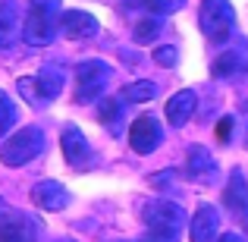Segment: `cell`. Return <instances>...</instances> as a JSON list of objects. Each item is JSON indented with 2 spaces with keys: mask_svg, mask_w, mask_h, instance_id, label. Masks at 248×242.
I'll return each mask as SVG.
<instances>
[{
  "mask_svg": "<svg viewBox=\"0 0 248 242\" xmlns=\"http://www.w3.org/2000/svg\"><path fill=\"white\" fill-rule=\"evenodd\" d=\"M141 224L148 226L151 236L170 239L173 242L186 226V208L179 201H170V198H154V201H141Z\"/></svg>",
  "mask_w": 248,
  "mask_h": 242,
  "instance_id": "obj_1",
  "label": "cell"
},
{
  "mask_svg": "<svg viewBox=\"0 0 248 242\" xmlns=\"http://www.w3.org/2000/svg\"><path fill=\"white\" fill-rule=\"evenodd\" d=\"M41 151H44L41 126H22L3 142V148H0V163L10 167V170H19V167H25V163H31L35 158H41Z\"/></svg>",
  "mask_w": 248,
  "mask_h": 242,
  "instance_id": "obj_2",
  "label": "cell"
},
{
  "mask_svg": "<svg viewBox=\"0 0 248 242\" xmlns=\"http://www.w3.org/2000/svg\"><path fill=\"white\" fill-rule=\"evenodd\" d=\"M198 25H201V35L211 44L226 41L232 35V25H236V6L230 0H201Z\"/></svg>",
  "mask_w": 248,
  "mask_h": 242,
  "instance_id": "obj_3",
  "label": "cell"
},
{
  "mask_svg": "<svg viewBox=\"0 0 248 242\" xmlns=\"http://www.w3.org/2000/svg\"><path fill=\"white\" fill-rule=\"evenodd\" d=\"M113 79V66L104 60H85L76 66V104H91L104 95L107 82Z\"/></svg>",
  "mask_w": 248,
  "mask_h": 242,
  "instance_id": "obj_4",
  "label": "cell"
},
{
  "mask_svg": "<svg viewBox=\"0 0 248 242\" xmlns=\"http://www.w3.org/2000/svg\"><path fill=\"white\" fill-rule=\"evenodd\" d=\"M57 32H60V22H57V13L41 10V6H29V16L22 22V41L31 44V48H47L54 44Z\"/></svg>",
  "mask_w": 248,
  "mask_h": 242,
  "instance_id": "obj_5",
  "label": "cell"
},
{
  "mask_svg": "<svg viewBox=\"0 0 248 242\" xmlns=\"http://www.w3.org/2000/svg\"><path fill=\"white\" fill-rule=\"evenodd\" d=\"M164 142V126L154 113H141L129 123V145H132L135 154H151L160 148Z\"/></svg>",
  "mask_w": 248,
  "mask_h": 242,
  "instance_id": "obj_6",
  "label": "cell"
},
{
  "mask_svg": "<svg viewBox=\"0 0 248 242\" xmlns=\"http://www.w3.org/2000/svg\"><path fill=\"white\" fill-rule=\"evenodd\" d=\"M60 148H63V158L73 170H85L91 167V158H94V151H91L88 139H85V132L79 126H63L60 132Z\"/></svg>",
  "mask_w": 248,
  "mask_h": 242,
  "instance_id": "obj_7",
  "label": "cell"
},
{
  "mask_svg": "<svg viewBox=\"0 0 248 242\" xmlns=\"http://www.w3.org/2000/svg\"><path fill=\"white\" fill-rule=\"evenodd\" d=\"M31 201H35V208H41V211H47V214H60V211L69 208L73 195H69V189L63 186L60 179H41L31 189Z\"/></svg>",
  "mask_w": 248,
  "mask_h": 242,
  "instance_id": "obj_8",
  "label": "cell"
},
{
  "mask_svg": "<svg viewBox=\"0 0 248 242\" xmlns=\"http://www.w3.org/2000/svg\"><path fill=\"white\" fill-rule=\"evenodd\" d=\"M217 173H220L217 161H214V154L204 145H188L186 148V176L192 182L211 186V182H217Z\"/></svg>",
  "mask_w": 248,
  "mask_h": 242,
  "instance_id": "obj_9",
  "label": "cell"
},
{
  "mask_svg": "<svg viewBox=\"0 0 248 242\" xmlns=\"http://www.w3.org/2000/svg\"><path fill=\"white\" fill-rule=\"evenodd\" d=\"M220 239V211L214 205H198L188 220V242H217Z\"/></svg>",
  "mask_w": 248,
  "mask_h": 242,
  "instance_id": "obj_10",
  "label": "cell"
},
{
  "mask_svg": "<svg viewBox=\"0 0 248 242\" xmlns=\"http://www.w3.org/2000/svg\"><path fill=\"white\" fill-rule=\"evenodd\" d=\"M60 32L73 41H91L101 32V22L85 10H66L60 13Z\"/></svg>",
  "mask_w": 248,
  "mask_h": 242,
  "instance_id": "obj_11",
  "label": "cell"
},
{
  "mask_svg": "<svg viewBox=\"0 0 248 242\" xmlns=\"http://www.w3.org/2000/svg\"><path fill=\"white\" fill-rule=\"evenodd\" d=\"M195 107H198V95H195L192 88H182V91H176V95L167 101V107H164V113H167V123H170L173 129H182L188 120H192Z\"/></svg>",
  "mask_w": 248,
  "mask_h": 242,
  "instance_id": "obj_12",
  "label": "cell"
},
{
  "mask_svg": "<svg viewBox=\"0 0 248 242\" xmlns=\"http://www.w3.org/2000/svg\"><path fill=\"white\" fill-rule=\"evenodd\" d=\"M0 242H35V224L22 214H10L0 224Z\"/></svg>",
  "mask_w": 248,
  "mask_h": 242,
  "instance_id": "obj_13",
  "label": "cell"
},
{
  "mask_svg": "<svg viewBox=\"0 0 248 242\" xmlns=\"http://www.w3.org/2000/svg\"><path fill=\"white\" fill-rule=\"evenodd\" d=\"M223 201H226V208H230L239 220L248 217V186L242 182V170H232V182L223 192Z\"/></svg>",
  "mask_w": 248,
  "mask_h": 242,
  "instance_id": "obj_14",
  "label": "cell"
},
{
  "mask_svg": "<svg viewBox=\"0 0 248 242\" xmlns=\"http://www.w3.org/2000/svg\"><path fill=\"white\" fill-rule=\"evenodd\" d=\"M35 79H38V88H41L44 101H54V97H60L66 76H63V66H60V63H47V66H41V73H38Z\"/></svg>",
  "mask_w": 248,
  "mask_h": 242,
  "instance_id": "obj_15",
  "label": "cell"
},
{
  "mask_svg": "<svg viewBox=\"0 0 248 242\" xmlns=\"http://www.w3.org/2000/svg\"><path fill=\"white\" fill-rule=\"evenodd\" d=\"M242 69H248V54H242V50H226V54H220L217 60H214V76H236L242 73Z\"/></svg>",
  "mask_w": 248,
  "mask_h": 242,
  "instance_id": "obj_16",
  "label": "cell"
},
{
  "mask_svg": "<svg viewBox=\"0 0 248 242\" xmlns=\"http://www.w3.org/2000/svg\"><path fill=\"white\" fill-rule=\"evenodd\" d=\"M160 32H164V19L151 13V16H145V19H139V22H135L132 41H135V44H154Z\"/></svg>",
  "mask_w": 248,
  "mask_h": 242,
  "instance_id": "obj_17",
  "label": "cell"
},
{
  "mask_svg": "<svg viewBox=\"0 0 248 242\" xmlns=\"http://www.w3.org/2000/svg\"><path fill=\"white\" fill-rule=\"evenodd\" d=\"M123 101H129V104H148V101H154L157 97V82H151V79H139V82H129L126 88H123Z\"/></svg>",
  "mask_w": 248,
  "mask_h": 242,
  "instance_id": "obj_18",
  "label": "cell"
},
{
  "mask_svg": "<svg viewBox=\"0 0 248 242\" xmlns=\"http://www.w3.org/2000/svg\"><path fill=\"white\" fill-rule=\"evenodd\" d=\"M120 101H123V97H104V101H101V110H97V120H101L104 126L116 129V123H120V116H123V107H120Z\"/></svg>",
  "mask_w": 248,
  "mask_h": 242,
  "instance_id": "obj_19",
  "label": "cell"
},
{
  "mask_svg": "<svg viewBox=\"0 0 248 242\" xmlns=\"http://www.w3.org/2000/svg\"><path fill=\"white\" fill-rule=\"evenodd\" d=\"M13 126H16V104L6 91H0V135L10 132Z\"/></svg>",
  "mask_w": 248,
  "mask_h": 242,
  "instance_id": "obj_20",
  "label": "cell"
},
{
  "mask_svg": "<svg viewBox=\"0 0 248 242\" xmlns=\"http://www.w3.org/2000/svg\"><path fill=\"white\" fill-rule=\"evenodd\" d=\"M16 88H19V95H22L29 104H44V95H41V88H38V79H35V76H31V79H29V76H25V79H19Z\"/></svg>",
  "mask_w": 248,
  "mask_h": 242,
  "instance_id": "obj_21",
  "label": "cell"
},
{
  "mask_svg": "<svg viewBox=\"0 0 248 242\" xmlns=\"http://www.w3.org/2000/svg\"><path fill=\"white\" fill-rule=\"evenodd\" d=\"M154 63L164 69H173L176 63H179V48H173V44H160V48H154Z\"/></svg>",
  "mask_w": 248,
  "mask_h": 242,
  "instance_id": "obj_22",
  "label": "cell"
},
{
  "mask_svg": "<svg viewBox=\"0 0 248 242\" xmlns=\"http://www.w3.org/2000/svg\"><path fill=\"white\" fill-rule=\"evenodd\" d=\"M182 6H186V0H145V10L154 13V16H170Z\"/></svg>",
  "mask_w": 248,
  "mask_h": 242,
  "instance_id": "obj_23",
  "label": "cell"
},
{
  "mask_svg": "<svg viewBox=\"0 0 248 242\" xmlns=\"http://www.w3.org/2000/svg\"><path fill=\"white\" fill-rule=\"evenodd\" d=\"M173 179H179V173H176V170H160V173H151V189H157V192H170V189L176 186Z\"/></svg>",
  "mask_w": 248,
  "mask_h": 242,
  "instance_id": "obj_24",
  "label": "cell"
},
{
  "mask_svg": "<svg viewBox=\"0 0 248 242\" xmlns=\"http://www.w3.org/2000/svg\"><path fill=\"white\" fill-rule=\"evenodd\" d=\"M232 129H236V120L232 116H220V123H217V142L220 145H230L232 142Z\"/></svg>",
  "mask_w": 248,
  "mask_h": 242,
  "instance_id": "obj_25",
  "label": "cell"
},
{
  "mask_svg": "<svg viewBox=\"0 0 248 242\" xmlns=\"http://www.w3.org/2000/svg\"><path fill=\"white\" fill-rule=\"evenodd\" d=\"M16 22V0H0V25Z\"/></svg>",
  "mask_w": 248,
  "mask_h": 242,
  "instance_id": "obj_26",
  "label": "cell"
},
{
  "mask_svg": "<svg viewBox=\"0 0 248 242\" xmlns=\"http://www.w3.org/2000/svg\"><path fill=\"white\" fill-rule=\"evenodd\" d=\"M31 6H41V10H50V13H60L63 0H29Z\"/></svg>",
  "mask_w": 248,
  "mask_h": 242,
  "instance_id": "obj_27",
  "label": "cell"
},
{
  "mask_svg": "<svg viewBox=\"0 0 248 242\" xmlns=\"http://www.w3.org/2000/svg\"><path fill=\"white\" fill-rule=\"evenodd\" d=\"M10 41H13V25H0V48H6Z\"/></svg>",
  "mask_w": 248,
  "mask_h": 242,
  "instance_id": "obj_28",
  "label": "cell"
},
{
  "mask_svg": "<svg viewBox=\"0 0 248 242\" xmlns=\"http://www.w3.org/2000/svg\"><path fill=\"white\" fill-rule=\"evenodd\" d=\"M217 242H248L242 233H220V239Z\"/></svg>",
  "mask_w": 248,
  "mask_h": 242,
  "instance_id": "obj_29",
  "label": "cell"
},
{
  "mask_svg": "<svg viewBox=\"0 0 248 242\" xmlns=\"http://www.w3.org/2000/svg\"><path fill=\"white\" fill-rule=\"evenodd\" d=\"M0 217H10V205H6L3 198H0Z\"/></svg>",
  "mask_w": 248,
  "mask_h": 242,
  "instance_id": "obj_30",
  "label": "cell"
},
{
  "mask_svg": "<svg viewBox=\"0 0 248 242\" xmlns=\"http://www.w3.org/2000/svg\"><path fill=\"white\" fill-rule=\"evenodd\" d=\"M242 145H245V151H248V107H245V139H242Z\"/></svg>",
  "mask_w": 248,
  "mask_h": 242,
  "instance_id": "obj_31",
  "label": "cell"
},
{
  "mask_svg": "<svg viewBox=\"0 0 248 242\" xmlns=\"http://www.w3.org/2000/svg\"><path fill=\"white\" fill-rule=\"evenodd\" d=\"M145 242H170V239H160V236H151V239H145Z\"/></svg>",
  "mask_w": 248,
  "mask_h": 242,
  "instance_id": "obj_32",
  "label": "cell"
},
{
  "mask_svg": "<svg viewBox=\"0 0 248 242\" xmlns=\"http://www.w3.org/2000/svg\"><path fill=\"white\" fill-rule=\"evenodd\" d=\"M54 242H79V239H69V236H63V239H54Z\"/></svg>",
  "mask_w": 248,
  "mask_h": 242,
  "instance_id": "obj_33",
  "label": "cell"
},
{
  "mask_svg": "<svg viewBox=\"0 0 248 242\" xmlns=\"http://www.w3.org/2000/svg\"><path fill=\"white\" fill-rule=\"evenodd\" d=\"M242 224H245V230H248V217H245V220H242Z\"/></svg>",
  "mask_w": 248,
  "mask_h": 242,
  "instance_id": "obj_34",
  "label": "cell"
}]
</instances>
